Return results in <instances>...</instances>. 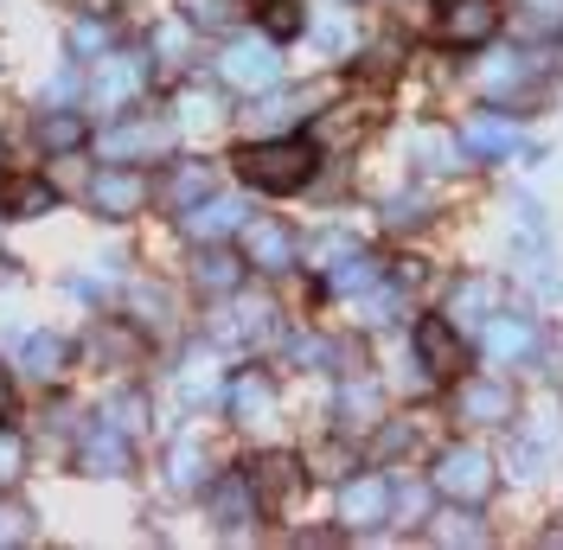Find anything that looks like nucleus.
Segmentation results:
<instances>
[{
    "mask_svg": "<svg viewBox=\"0 0 563 550\" xmlns=\"http://www.w3.org/2000/svg\"><path fill=\"white\" fill-rule=\"evenodd\" d=\"M372 282V256H352V270H333V288H365Z\"/></svg>",
    "mask_w": 563,
    "mask_h": 550,
    "instance_id": "obj_30",
    "label": "nucleus"
},
{
    "mask_svg": "<svg viewBox=\"0 0 563 550\" xmlns=\"http://www.w3.org/2000/svg\"><path fill=\"white\" fill-rule=\"evenodd\" d=\"M385 513H390V486L385 481H352L346 493H340V518H346V525H378Z\"/></svg>",
    "mask_w": 563,
    "mask_h": 550,
    "instance_id": "obj_10",
    "label": "nucleus"
},
{
    "mask_svg": "<svg viewBox=\"0 0 563 550\" xmlns=\"http://www.w3.org/2000/svg\"><path fill=\"white\" fill-rule=\"evenodd\" d=\"M346 38H352V26L340 20V13H333V20H320V45H327V52H340Z\"/></svg>",
    "mask_w": 563,
    "mask_h": 550,
    "instance_id": "obj_34",
    "label": "nucleus"
},
{
    "mask_svg": "<svg viewBox=\"0 0 563 550\" xmlns=\"http://www.w3.org/2000/svg\"><path fill=\"white\" fill-rule=\"evenodd\" d=\"M211 109H218L211 97H179V122H186V129H206Z\"/></svg>",
    "mask_w": 563,
    "mask_h": 550,
    "instance_id": "obj_29",
    "label": "nucleus"
},
{
    "mask_svg": "<svg viewBox=\"0 0 563 550\" xmlns=\"http://www.w3.org/2000/svg\"><path fill=\"white\" fill-rule=\"evenodd\" d=\"M135 308H147V320L161 327V320H167V295H161V288H135Z\"/></svg>",
    "mask_w": 563,
    "mask_h": 550,
    "instance_id": "obj_33",
    "label": "nucleus"
},
{
    "mask_svg": "<svg viewBox=\"0 0 563 550\" xmlns=\"http://www.w3.org/2000/svg\"><path fill=\"white\" fill-rule=\"evenodd\" d=\"M20 359L33 365L38 378H58V372H65V340H52V333H33V340H26V352H20Z\"/></svg>",
    "mask_w": 563,
    "mask_h": 550,
    "instance_id": "obj_15",
    "label": "nucleus"
},
{
    "mask_svg": "<svg viewBox=\"0 0 563 550\" xmlns=\"http://www.w3.org/2000/svg\"><path fill=\"white\" fill-rule=\"evenodd\" d=\"M90 135V116L84 109H52V116H38V147L45 154H70V147H84Z\"/></svg>",
    "mask_w": 563,
    "mask_h": 550,
    "instance_id": "obj_9",
    "label": "nucleus"
},
{
    "mask_svg": "<svg viewBox=\"0 0 563 550\" xmlns=\"http://www.w3.org/2000/svg\"><path fill=\"white\" fill-rule=\"evenodd\" d=\"M167 481H174L179 493H186V486H199V481H206V461H199V448H186V442L174 448V461H167Z\"/></svg>",
    "mask_w": 563,
    "mask_h": 550,
    "instance_id": "obj_19",
    "label": "nucleus"
},
{
    "mask_svg": "<svg viewBox=\"0 0 563 550\" xmlns=\"http://www.w3.org/2000/svg\"><path fill=\"white\" fill-rule=\"evenodd\" d=\"M141 199H147L141 173L109 167V173H97V179H90V206L103 211V218H129V211H141Z\"/></svg>",
    "mask_w": 563,
    "mask_h": 550,
    "instance_id": "obj_6",
    "label": "nucleus"
},
{
    "mask_svg": "<svg viewBox=\"0 0 563 550\" xmlns=\"http://www.w3.org/2000/svg\"><path fill=\"white\" fill-rule=\"evenodd\" d=\"M70 52H77V58L109 52V26H103V20H77V26H70Z\"/></svg>",
    "mask_w": 563,
    "mask_h": 550,
    "instance_id": "obj_23",
    "label": "nucleus"
},
{
    "mask_svg": "<svg viewBox=\"0 0 563 550\" xmlns=\"http://www.w3.org/2000/svg\"><path fill=\"white\" fill-rule=\"evenodd\" d=\"M84 468H90V474H122V436H115V429H97V436L84 442Z\"/></svg>",
    "mask_w": 563,
    "mask_h": 550,
    "instance_id": "obj_14",
    "label": "nucleus"
},
{
    "mask_svg": "<svg viewBox=\"0 0 563 550\" xmlns=\"http://www.w3.org/2000/svg\"><path fill=\"white\" fill-rule=\"evenodd\" d=\"M13 474H20V442L0 429V481H13Z\"/></svg>",
    "mask_w": 563,
    "mask_h": 550,
    "instance_id": "obj_35",
    "label": "nucleus"
},
{
    "mask_svg": "<svg viewBox=\"0 0 563 550\" xmlns=\"http://www.w3.org/2000/svg\"><path fill=\"white\" fill-rule=\"evenodd\" d=\"M238 224H244V206H238V199H199V211H186V231H192V238H224V231H238Z\"/></svg>",
    "mask_w": 563,
    "mask_h": 550,
    "instance_id": "obj_12",
    "label": "nucleus"
},
{
    "mask_svg": "<svg viewBox=\"0 0 563 550\" xmlns=\"http://www.w3.org/2000/svg\"><path fill=\"white\" fill-rule=\"evenodd\" d=\"M314 141L301 135H276V141H256L238 154V173H244L256 193H295V186H308L314 179Z\"/></svg>",
    "mask_w": 563,
    "mask_h": 550,
    "instance_id": "obj_1",
    "label": "nucleus"
},
{
    "mask_svg": "<svg viewBox=\"0 0 563 550\" xmlns=\"http://www.w3.org/2000/svg\"><path fill=\"white\" fill-rule=\"evenodd\" d=\"M493 26H499L493 0H442L435 7V33L449 45H481V38H493Z\"/></svg>",
    "mask_w": 563,
    "mask_h": 550,
    "instance_id": "obj_3",
    "label": "nucleus"
},
{
    "mask_svg": "<svg viewBox=\"0 0 563 550\" xmlns=\"http://www.w3.org/2000/svg\"><path fill=\"white\" fill-rule=\"evenodd\" d=\"M206 193H211V173L206 167H179L174 173V206H199Z\"/></svg>",
    "mask_w": 563,
    "mask_h": 550,
    "instance_id": "obj_21",
    "label": "nucleus"
},
{
    "mask_svg": "<svg viewBox=\"0 0 563 550\" xmlns=\"http://www.w3.org/2000/svg\"><path fill=\"white\" fill-rule=\"evenodd\" d=\"M238 263H231V256H218V250H211V256H199V288H218V295H224V288H238Z\"/></svg>",
    "mask_w": 563,
    "mask_h": 550,
    "instance_id": "obj_20",
    "label": "nucleus"
},
{
    "mask_svg": "<svg viewBox=\"0 0 563 550\" xmlns=\"http://www.w3.org/2000/svg\"><path fill=\"white\" fill-rule=\"evenodd\" d=\"M526 345H531V327H512V320L493 327V352H526Z\"/></svg>",
    "mask_w": 563,
    "mask_h": 550,
    "instance_id": "obj_27",
    "label": "nucleus"
},
{
    "mask_svg": "<svg viewBox=\"0 0 563 550\" xmlns=\"http://www.w3.org/2000/svg\"><path fill=\"white\" fill-rule=\"evenodd\" d=\"M244 250H250L256 270H288V263H295V238H288L282 224H269V218L244 224Z\"/></svg>",
    "mask_w": 563,
    "mask_h": 550,
    "instance_id": "obj_8",
    "label": "nucleus"
},
{
    "mask_svg": "<svg viewBox=\"0 0 563 550\" xmlns=\"http://www.w3.org/2000/svg\"><path fill=\"white\" fill-rule=\"evenodd\" d=\"M263 26H269L276 38L301 33V7H295V0H263Z\"/></svg>",
    "mask_w": 563,
    "mask_h": 550,
    "instance_id": "obj_22",
    "label": "nucleus"
},
{
    "mask_svg": "<svg viewBox=\"0 0 563 550\" xmlns=\"http://www.w3.org/2000/svg\"><path fill=\"white\" fill-rule=\"evenodd\" d=\"M461 410L474 416V422H499V416L512 410V397H506V391H499V384H474V391H467V397H461Z\"/></svg>",
    "mask_w": 563,
    "mask_h": 550,
    "instance_id": "obj_16",
    "label": "nucleus"
},
{
    "mask_svg": "<svg viewBox=\"0 0 563 550\" xmlns=\"http://www.w3.org/2000/svg\"><path fill=\"white\" fill-rule=\"evenodd\" d=\"M13 416V378H7V365H0V422Z\"/></svg>",
    "mask_w": 563,
    "mask_h": 550,
    "instance_id": "obj_36",
    "label": "nucleus"
},
{
    "mask_svg": "<svg viewBox=\"0 0 563 550\" xmlns=\"http://www.w3.org/2000/svg\"><path fill=\"white\" fill-rule=\"evenodd\" d=\"M167 147V129L161 122H122L103 135V154L109 161H129V154H161Z\"/></svg>",
    "mask_w": 563,
    "mask_h": 550,
    "instance_id": "obj_11",
    "label": "nucleus"
},
{
    "mask_svg": "<svg viewBox=\"0 0 563 550\" xmlns=\"http://www.w3.org/2000/svg\"><path fill=\"white\" fill-rule=\"evenodd\" d=\"M231 410L244 416V422H263V416H269V384H263V378H238V391H231Z\"/></svg>",
    "mask_w": 563,
    "mask_h": 550,
    "instance_id": "obj_18",
    "label": "nucleus"
},
{
    "mask_svg": "<svg viewBox=\"0 0 563 550\" xmlns=\"http://www.w3.org/2000/svg\"><path fill=\"white\" fill-rule=\"evenodd\" d=\"M435 486H442V493H455V499H481V493L493 486L487 454H474V448H455V454H442V468H435Z\"/></svg>",
    "mask_w": 563,
    "mask_h": 550,
    "instance_id": "obj_5",
    "label": "nucleus"
},
{
    "mask_svg": "<svg viewBox=\"0 0 563 550\" xmlns=\"http://www.w3.org/2000/svg\"><path fill=\"white\" fill-rule=\"evenodd\" d=\"M417 352L429 359V372H435V378H449V372L461 365V340H455V327H449L442 314L417 320Z\"/></svg>",
    "mask_w": 563,
    "mask_h": 550,
    "instance_id": "obj_7",
    "label": "nucleus"
},
{
    "mask_svg": "<svg viewBox=\"0 0 563 550\" xmlns=\"http://www.w3.org/2000/svg\"><path fill=\"white\" fill-rule=\"evenodd\" d=\"M506 129H499V122H474V129H467V147H481V154H499V147H506Z\"/></svg>",
    "mask_w": 563,
    "mask_h": 550,
    "instance_id": "obj_26",
    "label": "nucleus"
},
{
    "mask_svg": "<svg viewBox=\"0 0 563 550\" xmlns=\"http://www.w3.org/2000/svg\"><path fill=\"white\" fill-rule=\"evenodd\" d=\"M218 77L238 84V90H263V84H276V58H269L263 38H244V45H231V52L218 58Z\"/></svg>",
    "mask_w": 563,
    "mask_h": 550,
    "instance_id": "obj_4",
    "label": "nucleus"
},
{
    "mask_svg": "<svg viewBox=\"0 0 563 550\" xmlns=\"http://www.w3.org/2000/svg\"><path fill=\"white\" fill-rule=\"evenodd\" d=\"M141 84H147V65H141V58L103 52V65L90 70V109H122V103H135Z\"/></svg>",
    "mask_w": 563,
    "mask_h": 550,
    "instance_id": "obj_2",
    "label": "nucleus"
},
{
    "mask_svg": "<svg viewBox=\"0 0 563 550\" xmlns=\"http://www.w3.org/2000/svg\"><path fill=\"white\" fill-rule=\"evenodd\" d=\"M141 422H147V404H141V397H115V404H109V429H115V436H135Z\"/></svg>",
    "mask_w": 563,
    "mask_h": 550,
    "instance_id": "obj_24",
    "label": "nucleus"
},
{
    "mask_svg": "<svg viewBox=\"0 0 563 550\" xmlns=\"http://www.w3.org/2000/svg\"><path fill=\"white\" fill-rule=\"evenodd\" d=\"M154 45H161L167 58H179V52H186V26H179V20H167V26L154 33Z\"/></svg>",
    "mask_w": 563,
    "mask_h": 550,
    "instance_id": "obj_32",
    "label": "nucleus"
},
{
    "mask_svg": "<svg viewBox=\"0 0 563 550\" xmlns=\"http://www.w3.org/2000/svg\"><path fill=\"white\" fill-rule=\"evenodd\" d=\"M186 7H192V20H199V26H231V13H238L231 0H186Z\"/></svg>",
    "mask_w": 563,
    "mask_h": 550,
    "instance_id": "obj_25",
    "label": "nucleus"
},
{
    "mask_svg": "<svg viewBox=\"0 0 563 550\" xmlns=\"http://www.w3.org/2000/svg\"><path fill=\"white\" fill-rule=\"evenodd\" d=\"M288 486H295V461H288V454H269V461H256V493H263V499H282Z\"/></svg>",
    "mask_w": 563,
    "mask_h": 550,
    "instance_id": "obj_17",
    "label": "nucleus"
},
{
    "mask_svg": "<svg viewBox=\"0 0 563 550\" xmlns=\"http://www.w3.org/2000/svg\"><path fill=\"white\" fill-rule=\"evenodd\" d=\"M26 538V513L20 506H0V544H20Z\"/></svg>",
    "mask_w": 563,
    "mask_h": 550,
    "instance_id": "obj_31",
    "label": "nucleus"
},
{
    "mask_svg": "<svg viewBox=\"0 0 563 550\" xmlns=\"http://www.w3.org/2000/svg\"><path fill=\"white\" fill-rule=\"evenodd\" d=\"M218 513H224V518L250 513V493H244V481H224V486H218Z\"/></svg>",
    "mask_w": 563,
    "mask_h": 550,
    "instance_id": "obj_28",
    "label": "nucleus"
},
{
    "mask_svg": "<svg viewBox=\"0 0 563 550\" xmlns=\"http://www.w3.org/2000/svg\"><path fill=\"white\" fill-rule=\"evenodd\" d=\"M0 211H7V218H38V211H52V186H38V179H7V186H0Z\"/></svg>",
    "mask_w": 563,
    "mask_h": 550,
    "instance_id": "obj_13",
    "label": "nucleus"
}]
</instances>
